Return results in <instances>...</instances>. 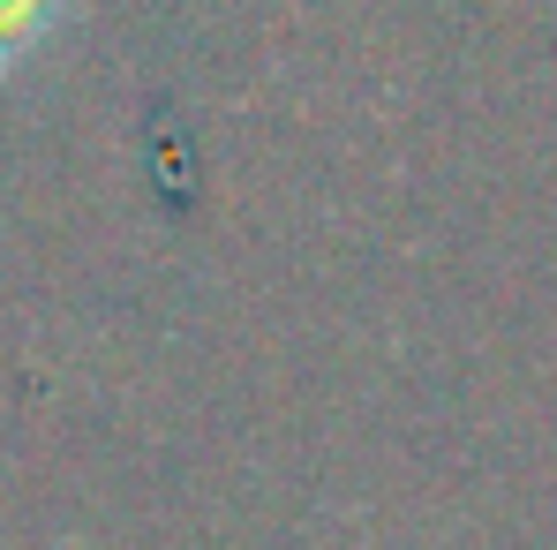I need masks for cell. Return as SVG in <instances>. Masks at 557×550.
Wrapping results in <instances>:
<instances>
[{"mask_svg":"<svg viewBox=\"0 0 557 550\" xmlns=\"http://www.w3.org/2000/svg\"><path fill=\"white\" fill-rule=\"evenodd\" d=\"M69 8H76V0H0V84L23 76V69L61 38Z\"/></svg>","mask_w":557,"mask_h":550,"instance_id":"1","label":"cell"}]
</instances>
